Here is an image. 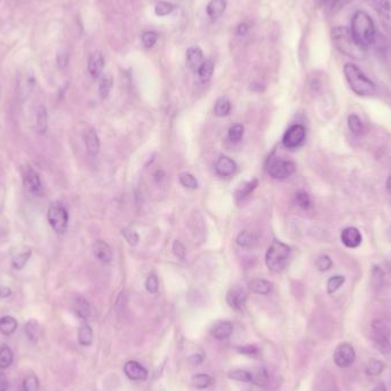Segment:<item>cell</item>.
<instances>
[{
  "mask_svg": "<svg viewBox=\"0 0 391 391\" xmlns=\"http://www.w3.org/2000/svg\"><path fill=\"white\" fill-rule=\"evenodd\" d=\"M306 128L302 125H293L284 134L283 144L287 149H296L301 147L306 140Z\"/></svg>",
  "mask_w": 391,
  "mask_h": 391,
  "instance_id": "10",
  "label": "cell"
},
{
  "mask_svg": "<svg viewBox=\"0 0 391 391\" xmlns=\"http://www.w3.org/2000/svg\"><path fill=\"white\" fill-rule=\"evenodd\" d=\"M348 126L349 129L354 133L355 135H359L363 133V122H361L360 118L358 117L357 115H350L348 117Z\"/></svg>",
  "mask_w": 391,
  "mask_h": 391,
  "instance_id": "36",
  "label": "cell"
},
{
  "mask_svg": "<svg viewBox=\"0 0 391 391\" xmlns=\"http://www.w3.org/2000/svg\"><path fill=\"white\" fill-rule=\"evenodd\" d=\"M158 35L156 32L153 31H147L142 34V43L147 48H151L154 44L157 43Z\"/></svg>",
  "mask_w": 391,
  "mask_h": 391,
  "instance_id": "47",
  "label": "cell"
},
{
  "mask_svg": "<svg viewBox=\"0 0 391 391\" xmlns=\"http://www.w3.org/2000/svg\"><path fill=\"white\" fill-rule=\"evenodd\" d=\"M225 8H227V2H225V0H212V1H209V4L207 5L206 12H207V15L212 18V20H218V18H220L223 15Z\"/></svg>",
  "mask_w": 391,
  "mask_h": 391,
  "instance_id": "21",
  "label": "cell"
},
{
  "mask_svg": "<svg viewBox=\"0 0 391 391\" xmlns=\"http://www.w3.org/2000/svg\"><path fill=\"white\" fill-rule=\"evenodd\" d=\"M247 293L244 287L241 286H234L229 289L227 294V303L230 308L236 311H241L246 305Z\"/></svg>",
  "mask_w": 391,
  "mask_h": 391,
  "instance_id": "11",
  "label": "cell"
},
{
  "mask_svg": "<svg viewBox=\"0 0 391 391\" xmlns=\"http://www.w3.org/2000/svg\"><path fill=\"white\" fill-rule=\"evenodd\" d=\"M332 260L331 257L327 256V255H322L317 258L316 261V268L322 272H325V271L329 270L332 268Z\"/></svg>",
  "mask_w": 391,
  "mask_h": 391,
  "instance_id": "46",
  "label": "cell"
},
{
  "mask_svg": "<svg viewBox=\"0 0 391 391\" xmlns=\"http://www.w3.org/2000/svg\"><path fill=\"white\" fill-rule=\"evenodd\" d=\"M8 389V379L5 373L0 372V391H7Z\"/></svg>",
  "mask_w": 391,
  "mask_h": 391,
  "instance_id": "53",
  "label": "cell"
},
{
  "mask_svg": "<svg viewBox=\"0 0 391 391\" xmlns=\"http://www.w3.org/2000/svg\"><path fill=\"white\" fill-rule=\"evenodd\" d=\"M74 312L77 313V316H78L79 318H82L85 321L90 316V312H92V310H90V305L89 302L87 301L86 299H84V297H77L76 301H74Z\"/></svg>",
  "mask_w": 391,
  "mask_h": 391,
  "instance_id": "24",
  "label": "cell"
},
{
  "mask_svg": "<svg viewBox=\"0 0 391 391\" xmlns=\"http://www.w3.org/2000/svg\"><path fill=\"white\" fill-rule=\"evenodd\" d=\"M248 289L252 293L261 294V295H267L272 289V284L264 279H254L248 284Z\"/></svg>",
  "mask_w": 391,
  "mask_h": 391,
  "instance_id": "22",
  "label": "cell"
},
{
  "mask_svg": "<svg viewBox=\"0 0 391 391\" xmlns=\"http://www.w3.org/2000/svg\"><path fill=\"white\" fill-rule=\"evenodd\" d=\"M323 5L326 8V11L329 13H333L335 11H338L339 8L342 6V2L343 0H322Z\"/></svg>",
  "mask_w": 391,
  "mask_h": 391,
  "instance_id": "50",
  "label": "cell"
},
{
  "mask_svg": "<svg viewBox=\"0 0 391 391\" xmlns=\"http://www.w3.org/2000/svg\"><path fill=\"white\" fill-rule=\"evenodd\" d=\"M244 136V126L236 124L229 128V138L232 142H239Z\"/></svg>",
  "mask_w": 391,
  "mask_h": 391,
  "instance_id": "42",
  "label": "cell"
},
{
  "mask_svg": "<svg viewBox=\"0 0 391 391\" xmlns=\"http://www.w3.org/2000/svg\"><path fill=\"white\" fill-rule=\"evenodd\" d=\"M93 252H94L95 257L103 263L111 262L112 256H114L112 248L110 247L109 244H106L105 241H103V240L96 241V243L94 244V246H93Z\"/></svg>",
  "mask_w": 391,
  "mask_h": 391,
  "instance_id": "18",
  "label": "cell"
},
{
  "mask_svg": "<svg viewBox=\"0 0 391 391\" xmlns=\"http://www.w3.org/2000/svg\"><path fill=\"white\" fill-rule=\"evenodd\" d=\"M232 333H234V325L228 321L218 323L212 329L213 337L218 340H225L231 337Z\"/></svg>",
  "mask_w": 391,
  "mask_h": 391,
  "instance_id": "19",
  "label": "cell"
},
{
  "mask_svg": "<svg viewBox=\"0 0 391 391\" xmlns=\"http://www.w3.org/2000/svg\"><path fill=\"white\" fill-rule=\"evenodd\" d=\"M334 363L340 368L351 366L356 359V352L350 343L339 344L334 351Z\"/></svg>",
  "mask_w": 391,
  "mask_h": 391,
  "instance_id": "9",
  "label": "cell"
},
{
  "mask_svg": "<svg viewBox=\"0 0 391 391\" xmlns=\"http://www.w3.org/2000/svg\"><path fill=\"white\" fill-rule=\"evenodd\" d=\"M12 295L11 289L6 286H0V299H7L8 296Z\"/></svg>",
  "mask_w": 391,
  "mask_h": 391,
  "instance_id": "54",
  "label": "cell"
},
{
  "mask_svg": "<svg viewBox=\"0 0 391 391\" xmlns=\"http://www.w3.org/2000/svg\"><path fill=\"white\" fill-rule=\"evenodd\" d=\"M341 240L345 247L357 248L363 241V236L357 228L349 227L342 231Z\"/></svg>",
  "mask_w": 391,
  "mask_h": 391,
  "instance_id": "14",
  "label": "cell"
},
{
  "mask_svg": "<svg viewBox=\"0 0 391 391\" xmlns=\"http://www.w3.org/2000/svg\"><path fill=\"white\" fill-rule=\"evenodd\" d=\"M370 5L375 9L383 24L391 25V0H367Z\"/></svg>",
  "mask_w": 391,
  "mask_h": 391,
  "instance_id": "12",
  "label": "cell"
},
{
  "mask_svg": "<svg viewBox=\"0 0 391 391\" xmlns=\"http://www.w3.org/2000/svg\"><path fill=\"white\" fill-rule=\"evenodd\" d=\"M213 377L208 374H196L192 376V383L197 389H206V388L211 387L213 384Z\"/></svg>",
  "mask_w": 391,
  "mask_h": 391,
  "instance_id": "33",
  "label": "cell"
},
{
  "mask_svg": "<svg viewBox=\"0 0 391 391\" xmlns=\"http://www.w3.org/2000/svg\"><path fill=\"white\" fill-rule=\"evenodd\" d=\"M24 332L31 342H37L41 337V327L35 319H30L24 326Z\"/></svg>",
  "mask_w": 391,
  "mask_h": 391,
  "instance_id": "23",
  "label": "cell"
},
{
  "mask_svg": "<svg viewBox=\"0 0 391 391\" xmlns=\"http://www.w3.org/2000/svg\"><path fill=\"white\" fill-rule=\"evenodd\" d=\"M174 9H175V6H174L173 4H170V2L159 1L156 5L154 13H156V15L160 16V17H164V16L170 15V13L174 11Z\"/></svg>",
  "mask_w": 391,
  "mask_h": 391,
  "instance_id": "39",
  "label": "cell"
},
{
  "mask_svg": "<svg viewBox=\"0 0 391 391\" xmlns=\"http://www.w3.org/2000/svg\"><path fill=\"white\" fill-rule=\"evenodd\" d=\"M47 110L45 106L40 105L39 109H38V114H37V124H35V129L39 134H45L47 131Z\"/></svg>",
  "mask_w": 391,
  "mask_h": 391,
  "instance_id": "28",
  "label": "cell"
},
{
  "mask_svg": "<svg viewBox=\"0 0 391 391\" xmlns=\"http://www.w3.org/2000/svg\"><path fill=\"white\" fill-rule=\"evenodd\" d=\"M230 110H231V103L227 98H221L216 101L214 106L215 116H218V117H224V116L229 115Z\"/></svg>",
  "mask_w": 391,
  "mask_h": 391,
  "instance_id": "30",
  "label": "cell"
},
{
  "mask_svg": "<svg viewBox=\"0 0 391 391\" xmlns=\"http://www.w3.org/2000/svg\"><path fill=\"white\" fill-rule=\"evenodd\" d=\"M290 256V248L279 240H273L266 254V264L271 272L285 269Z\"/></svg>",
  "mask_w": 391,
  "mask_h": 391,
  "instance_id": "4",
  "label": "cell"
},
{
  "mask_svg": "<svg viewBox=\"0 0 391 391\" xmlns=\"http://www.w3.org/2000/svg\"><path fill=\"white\" fill-rule=\"evenodd\" d=\"M252 375H253V382L252 383H255L256 386L261 387H264L267 384L268 373L264 368H260V370L256 371V373H252Z\"/></svg>",
  "mask_w": 391,
  "mask_h": 391,
  "instance_id": "45",
  "label": "cell"
},
{
  "mask_svg": "<svg viewBox=\"0 0 391 391\" xmlns=\"http://www.w3.org/2000/svg\"><path fill=\"white\" fill-rule=\"evenodd\" d=\"M345 282V278L343 276H333L327 282V293L333 294L340 289Z\"/></svg>",
  "mask_w": 391,
  "mask_h": 391,
  "instance_id": "40",
  "label": "cell"
},
{
  "mask_svg": "<svg viewBox=\"0 0 391 391\" xmlns=\"http://www.w3.org/2000/svg\"><path fill=\"white\" fill-rule=\"evenodd\" d=\"M17 328V321L12 316H4L0 318V332L4 335H12Z\"/></svg>",
  "mask_w": 391,
  "mask_h": 391,
  "instance_id": "26",
  "label": "cell"
},
{
  "mask_svg": "<svg viewBox=\"0 0 391 391\" xmlns=\"http://www.w3.org/2000/svg\"><path fill=\"white\" fill-rule=\"evenodd\" d=\"M350 30L357 43L365 50L375 40L376 32L374 22L366 12L358 11L355 13L351 21Z\"/></svg>",
  "mask_w": 391,
  "mask_h": 391,
  "instance_id": "2",
  "label": "cell"
},
{
  "mask_svg": "<svg viewBox=\"0 0 391 391\" xmlns=\"http://www.w3.org/2000/svg\"><path fill=\"white\" fill-rule=\"evenodd\" d=\"M112 85H114V79H112V77L110 74H105V76L102 77L99 85V92L102 99L108 98Z\"/></svg>",
  "mask_w": 391,
  "mask_h": 391,
  "instance_id": "35",
  "label": "cell"
},
{
  "mask_svg": "<svg viewBox=\"0 0 391 391\" xmlns=\"http://www.w3.org/2000/svg\"><path fill=\"white\" fill-rule=\"evenodd\" d=\"M190 361H191L193 365H198L203 361V356L202 355H192L191 358H190Z\"/></svg>",
  "mask_w": 391,
  "mask_h": 391,
  "instance_id": "57",
  "label": "cell"
},
{
  "mask_svg": "<svg viewBox=\"0 0 391 391\" xmlns=\"http://www.w3.org/2000/svg\"><path fill=\"white\" fill-rule=\"evenodd\" d=\"M384 370V364L382 361L376 360V359H372L367 363L366 366V373L371 376H375L380 375Z\"/></svg>",
  "mask_w": 391,
  "mask_h": 391,
  "instance_id": "37",
  "label": "cell"
},
{
  "mask_svg": "<svg viewBox=\"0 0 391 391\" xmlns=\"http://www.w3.org/2000/svg\"><path fill=\"white\" fill-rule=\"evenodd\" d=\"M84 141H85L88 153L92 156H96L100 151V138L94 129H88L84 134Z\"/></svg>",
  "mask_w": 391,
  "mask_h": 391,
  "instance_id": "20",
  "label": "cell"
},
{
  "mask_svg": "<svg viewBox=\"0 0 391 391\" xmlns=\"http://www.w3.org/2000/svg\"><path fill=\"white\" fill-rule=\"evenodd\" d=\"M387 190H388V192H390L391 193V175L388 177V180H387Z\"/></svg>",
  "mask_w": 391,
  "mask_h": 391,
  "instance_id": "59",
  "label": "cell"
},
{
  "mask_svg": "<svg viewBox=\"0 0 391 391\" xmlns=\"http://www.w3.org/2000/svg\"><path fill=\"white\" fill-rule=\"evenodd\" d=\"M295 200L296 204L300 206V207L303 209H309L311 207V200H310V197L306 192L305 191H299L295 195Z\"/></svg>",
  "mask_w": 391,
  "mask_h": 391,
  "instance_id": "44",
  "label": "cell"
},
{
  "mask_svg": "<svg viewBox=\"0 0 391 391\" xmlns=\"http://www.w3.org/2000/svg\"><path fill=\"white\" fill-rule=\"evenodd\" d=\"M145 289L149 293L151 294H156L159 289V282H158V278L154 274H150L148 277L147 282H145Z\"/></svg>",
  "mask_w": 391,
  "mask_h": 391,
  "instance_id": "48",
  "label": "cell"
},
{
  "mask_svg": "<svg viewBox=\"0 0 391 391\" xmlns=\"http://www.w3.org/2000/svg\"><path fill=\"white\" fill-rule=\"evenodd\" d=\"M213 71H214V63L211 60H205L197 71V73L203 82H208L213 76Z\"/></svg>",
  "mask_w": 391,
  "mask_h": 391,
  "instance_id": "31",
  "label": "cell"
},
{
  "mask_svg": "<svg viewBox=\"0 0 391 391\" xmlns=\"http://www.w3.org/2000/svg\"><path fill=\"white\" fill-rule=\"evenodd\" d=\"M248 31V25L246 23H241L238 25V29H237V34L239 35H245L247 34Z\"/></svg>",
  "mask_w": 391,
  "mask_h": 391,
  "instance_id": "56",
  "label": "cell"
},
{
  "mask_svg": "<svg viewBox=\"0 0 391 391\" xmlns=\"http://www.w3.org/2000/svg\"><path fill=\"white\" fill-rule=\"evenodd\" d=\"M39 390V380L34 374H29L23 380V391H38Z\"/></svg>",
  "mask_w": 391,
  "mask_h": 391,
  "instance_id": "41",
  "label": "cell"
},
{
  "mask_svg": "<svg viewBox=\"0 0 391 391\" xmlns=\"http://www.w3.org/2000/svg\"><path fill=\"white\" fill-rule=\"evenodd\" d=\"M47 220L56 234L63 235L67 231L68 224H69V213L62 204L53 202L50 204V207H48Z\"/></svg>",
  "mask_w": 391,
  "mask_h": 391,
  "instance_id": "5",
  "label": "cell"
},
{
  "mask_svg": "<svg viewBox=\"0 0 391 391\" xmlns=\"http://www.w3.org/2000/svg\"><path fill=\"white\" fill-rule=\"evenodd\" d=\"M78 342L80 345L89 347L93 343V329L89 325L83 324L78 331Z\"/></svg>",
  "mask_w": 391,
  "mask_h": 391,
  "instance_id": "27",
  "label": "cell"
},
{
  "mask_svg": "<svg viewBox=\"0 0 391 391\" xmlns=\"http://www.w3.org/2000/svg\"><path fill=\"white\" fill-rule=\"evenodd\" d=\"M389 238H390V240H391V230H390V232H389Z\"/></svg>",
  "mask_w": 391,
  "mask_h": 391,
  "instance_id": "60",
  "label": "cell"
},
{
  "mask_svg": "<svg viewBox=\"0 0 391 391\" xmlns=\"http://www.w3.org/2000/svg\"><path fill=\"white\" fill-rule=\"evenodd\" d=\"M124 372L128 379L134 381H144L148 379L149 375L147 368H144L140 363L135 360L127 361L124 366Z\"/></svg>",
  "mask_w": 391,
  "mask_h": 391,
  "instance_id": "13",
  "label": "cell"
},
{
  "mask_svg": "<svg viewBox=\"0 0 391 391\" xmlns=\"http://www.w3.org/2000/svg\"><path fill=\"white\" fill-rule=\"evenodd\" d=\"M104 69V59H103L102 54L96 51L93 53L88 59V72L90 76L94 79H98L101 76Z\"/></svg>",
  "mask_w": 391,
  "mask_h": 391,
  "instance_id": "17",
  "label": "cell"
},
{
  "mask_svg": "<svg viewBox=\"0 0 391 391\" xmlns=\"http://www.w3.org/2000/svg\"><path fill=\"white\" fill-rule=\"evenodd\" d=\"M257 184H258V182L256 179L252 180V181H250V182L243 183L240 187H239L237 191H236V198L237 199L246 198V197L250 196L251 192L253 191L255 188H256Z\"/></svg>",
  "mask_w": 391,
  "mask_h": 391,
  "instance_id": "29",
  "label": "cell"
},
{
  "mask_svg": "<svg viewBox=\"0 0 391 391\" xmlns=\"http://www.w3.org/2000/svg\"><path fill=\"white\" fill-rule=\"evenodd\" d=\"M345 79L352 89L359 96H372L375 93V85L368 77L355 64H345L343 68Z\"/></svg>",
  "mask_w": 391,
  "mask_h": 391,
  "instance_id": "3",
  "label": "cell"
},
{
  "mask_svg": "<svg viewBox=\"0 0 391 391\" xmlns=\"http://www.w3.org/2000/svg\"><path fill=\"white\" fill-rule=\"evenodd\" d=\"M22 180H23L24 188L35 197L44 195V187L41 184L39 174L32 170L30 166H25L22 170Z\"/></svg>",
  "mask_w": 391,
  "mask_h": 391,
  "instance_id": "8",
  "label": "cell"
},
{
  "mask_svg": "<svg viewBox=\"0 0 391 391\" xmlns=\"http://www.w3.org/2000/svg\"><path fill=\"white\" fill-rule=\"evenodd\" d=\"M121 234L124 235L125 239L128 241L129 245H132V246H135V245H137L138 236L134 230H132V229H124V230L121 231Z\"/></svg>",
  "mask_w": 391,
  "mask_h": 391,
  "instance_id": "49",
  "label": "cell"
},
{
  "mask_svg": "<svg viewBox=\"0 0 391 391\" xmlns=\"http://www.w3.org/2000/svg\"><path fill=\"white\" fill-rule=\"evenodd\" d=\"M268 173L274 179H287L295 172V164L289 160H283L279 158H272L268 163Z\"/></svg>",
  "mask_w": 391,
  "mask_h": 391,
  "instance_id": "7",
  "label": "cell"
},
{
  "mask_svg": "<svg viewBox=\"0 0 391 391\" xmlns=\"http://www.w3.org/2000/svg\"><path fill=\"white\" fill-rule=\"evenodd\" d=\"M180 182L182 183V186L186 187V188L189 189H197L198 188V181L196 180V177L191 175L190 173H182L180 175Z\"/></svg>",
  "mask_w": 391,
  "mask_h": 391,
  "instance_id": "43",
  "label": "cell"
},
{
  "mask_svg": "<svg viewBox=\"0 0 391 391\" xmlns=\"http://www.w3.org/2000/svg\"><path fill=\"white\" fill-rule=\"evenodd\" d=\"M237 244L244 248H253L257 245V238L253 232L243 231L238 235Z\"/></svg>",
  "mask_w": 391,
  "mask_h": 391,
  "instance_id": "25",
  "label": "cell"
},
{
  "mask_svg": "<svg viewBox=\"0 0 391 391\" xmlns=\"http://www.w3.org/2000/svg\"><path fill=\"white\" fill-rule=\"evenodd\" d=\"M229 379L235 381H240V382H253V375L251 372L245 370H232L228 374Z\"/></svg>",
  "mask_w": 391,
  "mask_h": 391,
  "instance_id": "34",
  "label": "cell"
},
{
  "mask_svg": "<svg viewBox=\"0 0 391 391\" xmlns=\"http://www.w3.org/2000/svg\"><path fill=\"white\" fill-rule=\"evenodd\" d=\"M173 252L177 257L181 258V260H184V257H186V247H184L183 244L179 240L174 241Z\"/></svg>",
  "mask_w": 391,
  "mask_h": 391,
  "instance_id": "52",
  "label": "cell"
},
{
  "mask_svg": "<svg viewBox=\"0 0 391 391\" xmlns=\"http://www.w3.org/2000/svg\"><path fill=\"white\" fill-rule=\"evenodd\" d=\"M30 257H31V251L23 252V253L18 254L17 256H15L12 261V264H13V267H14V269H16V270L23 269V268L27 266L28 261L30 260Z\"/></svg>",
  "mask_w": 391,
  "mask_h": 391,
  "instance_id": "38",
  "label": "cell"
},
{
  "mask_svg": "<svg viewBox=\"0 0 391 391\" xmlns=\"http://www.w3.org/2000/svg\"><path fill=\"white\" fill-rule=\"evenodd\" d=\"M237 351L240 352V354L246 355V356H256L258 354V349L255 347V345H243V347H238Z\"/></svg>",
  "mask_w": 391,
  "mask_h": 391,
  "instance_id": "51",
  "label": "cell"
},
{
  "mask_svg": "<svg viewBox=\"0 0 391 391\" xmlns=\"http://www.w3.org/2000/svg\"><path fill=\"white\" fill-rule=\"evenodd\" d=\"M373 329V340L375 343V348L382 354L391 351V329L386 322L377 319L372 323Z\"/></svg>",
  "mask_w": 391,
  "mask_h": 391,
  "instance_id": "6",
  "label": "cell"
},
{
  "mask_svg": "<svg viewBox=\"0 0 391 391\" xmlns=\"http://www.w3.org/2000/svg\"><path fill=\"white\" fill-rule=\"evenodd\" d=\"M216 173L223 177H228L234 175L237 170V164L231 158L227 156H221L215 164Z\"/></svg>",
  "mask_w": 391,
  "mask_h": 391,
  "instance_id": "15",
  "label": "cell"
},
{
  "mask_svg": "<svg viewBox=\"0 0 391 391\" xmlns=\"http://www.w3.org/2000/svg\"><path fill=\"white\" fill-rule=\"evenodd\" d=\"M204 54L203 51L198 46L189 47L187 51V64L190 68V70L193 72H197L200 66L204 63Z\"/></svg>",
  "mask_w": 391,
  "mask_h": 391,
  "instance_id": "16",
  "label": "cell"
},
{
  "mask_svg": "<svg viewBox=\"0 0 391 391\" xmlns=\"http://www.w3.org/2000/svg\"><path fill=\"white\" fill-rule=\"evenodd\" d=\"M373 391H387V388L383 383H380V384H377L375 388H374Z\"/></svg>",
  "mask_w": 391,
  "mask_h": 391,
  "instance_id": "58",
  "label": "cell"
},
{
  "mask_svg": "<svg viewBox=\"0 0 391 391\" xmlns=\"http://www.w3.org/2000/svg\"><path fill=\"white\" fill-rule=\"evenodd\" d=\"M57 62H59V67L61 68V69H63V68H66L67 64H68V57H67V55L63 54V56H62V54H60L59 57H57Z\"/></svg>",
  "mask_w": 391,
  "mask_h": 391,
  "instance_id": "55",
  "label": "cell"
},
{
  "mask_svg": "<svg viewBox=\"0 0 391 391\" xmlns=\"http://www.w3.org/2000/svg\"><path fill=\"white\" fill-rule=\"evenodd\" d=\"M13 359H14V355H13L12 349L7 345H2L0 348V368L5 370L11 366Z\"/></svg>",
  "mask_w": 391,
  "mask_h": 391,
  "instance_id": "32",
  "label": "cell"
},
{
  "mask_svg": "<svg viewBox=\"0 0 391 391\" xmlns=\"http://www.w3.org/2000/svg\"><path fill=\"white\" fill-rule=\"evenodd\" d=\"M332 43L334 47L345 56L354 60H364L366 57V50L357 43L350 29L337 27L331 32Z\"/></svg>",
  "mask_w": 391,
  "mask_h": 391,
  "instance_id": "1",
  "label": "cell"
}]
</instances>
